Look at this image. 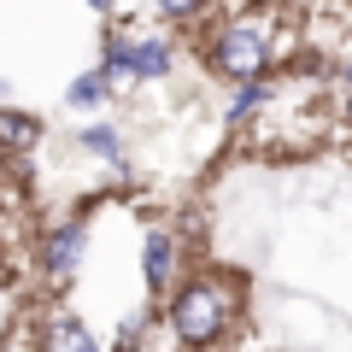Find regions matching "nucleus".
<instances>
[{
    "mask_svg": "<svg viewBox=\"0 0 352 352\" xmlns=\"http://www.w3.org/2000/svg\"><path fill=\"white\" fill-rule=\"evenodd\" d=\"M112 76H106V71H82V76H76V82L71 88H65V106H76V112H88V106H100V100H112Z\"/></svg>",
    "mask_w": 352,
    "mask_h": 352,
    "instance_id": "8",
    "label": "nucleus"
},
{
    "mask_svg": "<svg viewBox=\"0 0 352 352\" xmlns=\"http://www.w3.org/2000/svg\"><path fill=\"white\" fill-rule=\"evenodd\" d=\"M76 147L94 153V159H106V164H124V135H118L112 124H88V129H76Z\"/></svg>",
    "mask_w": 352,
    "mask_h": 352,
    "instance_id": "9",
    "label": "nucleus"
},
{
    "mask_svg": "<svg viewBox=\"0 0 352 352\" xmlns=\"http://www.w3.org/2000/svg\"><path fill=\"white\" fill-rule=\"evenodd\" d=\"M270 94H276V88L264 82V76H252V82H241V94L229 100V118H247V112H258V106L270 100Z\"/></svg>",
    "mask_w": 352,
    "mask_h": 352,
    "instance_id": "10",
    "label": "nucleus"
},
{
    "mask_svg": "<svg viewBox=\"0 0 352 352\" xmlns=\"http://www.w3.org/2000/svg\"><path fill=\"white\" fill-rule=\"evenodd\" d=\"M340 118H346V129H352V88H346V106H340Z\"/></svg>",
    "mask_w": 352,
    "mask_h": 352,
    "instance_id": "12",
    "label": "nucleus"
},
{
    "mask_svg": "<svg viewBox=\"0 0 352 352\" xmlns=\"http://www.w3.org/2000/svg\"><path fill=\"white\" fill-rule=\"evenodd\" d=\"M170 59H176L170 36H129V76L135 82H159L170 71Z\"/></svg>",
    "mask_w": 352,
    "mask_h": 352,
    "instance_id": "5",
    "label": "nucleus"
},
{
    "mask_svg": "<svg viewBox=\"0 0 352 352\" xmlns=\"http://www.w3.org/2000/svg\"><path fill=\"white\" fill-rule=\"evenodd\" d=\"M88 258V223H59L47 229V241H41V270H47V282H71L76 270H82Z\"/></svg>",
    "mask_w": 352,
    "mask_h": 352,
    "instance_id": "3",
    "label": "nucleus"
},
{
    "mask_svg": "<svg viewBox=\"0 0 352 352\" xmlns=\"http://www.w3.org/2000/svg\"><path fill=\"white\" fill-rule=\"evenodd\" d=\"M141 282H147V294H164L176 282V235L170 229H147V241H141Z\"/></svg>",
    "mask_w": 352,
    "mask_h": 352,
    "instance_id": "4",
    "label": "nucleus"
},
{
    "mask_svg": "<svg viewBox=\"0 0 352 352\" xmlns=\"http://www.w3.org/2000/svg\"><path fill=\"white\" fill-rule=\"evenodd\" d=\"M88 6H94V12H112V6H118V0H88Z\"/></svg>",
    "mask_w": 352,
    "mask_h": 352,
    "instance_id": "13",
    "label": "nucleus"
},
{
    "mask_svg": "<svg viewBox=\"0 0 352 352\" xmlns=\"http://www.w3.org/2000/svg\"><path fill=\"white\" fill-rule=\"evenodd\" d=\"M0 182H6V153H0Z\"/></svg>",
    "mask_w": 352,
    "mask_h": 352,
    "instance_id": "15",
    "label": "nucleus"
},
{
    "mask_svg": "<svg viewBox=\"0 0 352 352\" xmlns=\"http://www.w3.org/2000/svg\"><path fill=\"white\" fill-rule=\"evenodd\" d=\"M340 82H346V88H352V59H346V65H340Z\"/></svg>",
    "mask_w": 352,
    "mask_h": 352,
    "instance_id": "14",
    "label": "nucleus"
},
{
    "mask_svg": "<svg viewBox=\"0 0 352 352\" xmlns=\"http://www.w3.org/2000/svg\"><path fill=\"white\" fill-rule=\"evenodd\" d=\"M153 12H159L164 24H194V18L206 12V0H153Z\"/></svg>",
    "mask_w": 352,
    "mask_h": 352,
    "instance_id": "11",
    "label": "nucleus"
},
{
    "mask_svg": "<svg viewBox=\"0 0 352 352\" xmlns=\"http://www.w3.org/2000/svg\"><path fill=\"white\" fill-rule=\"evenodd\" d=\"M41 147V118L36 112H12V106H0V153H36Z\"/></svg>",
    "mask_w": 352,
    "mask_h": 352,
    "instance_id": "7",
    "label": "nucleus"
},
{
    "mask_svg": "<svg viewBox=\"0 0 352 352\" xmlns=\"http://www.w3.org/2000/svg\"><path fill=\"white\" fill-rule=\"evenodd\" d=\"M235 282L229 276H194V282H182L176 288V300H170V335L182 340V346H194V352H206V346H217V340L235 329Z\"/></svg>",
    "mask_w": 352,
    "mask_h": 352,
    "instance_id": "1",
    "label": "nucleus"
},
{
    "mask_svg": "<svg viewBox=\"0 0 352 352\" xmlns=\"http://www.w3.org/2000/svg\"><path fill=\"white\" fill-rule=\"evenodd\" d=\"M6 352H18V346H6Z\"/></svg>",
    "mask_w": 352,
    "mask_h": 352,
    "instance_id": "16",
    "label": "nucleus"
},
{
    "mask_svg": "<svg viewBox=\"0 0 352 352\" xmlns=\"http://www.w3.org/2000/svg\"><path fill=\"white\" fill-rule=\"evenodd\" d=\"M41 346H47V352H100V340L88 335L82 317L59 311V317H47V329H41Z\"/></svg>",
    "mask_w": 352,
    "mask_h": 352,
    "instance_id": "6",
    "label": "nucleus"
},
{
    "mask_svg": "<svg viewBox=\"0 0 352 352\" xmlns=\"http://www.w3.org/2000/svg\"><path fill=\"white\" fill-rule=\"evenodd\" d=\"M282 53V30L270 12H235L223 30L212 36V71L235 76V82H252L276 65Z\"/></svg>",
    "mask_w": 352,
    "mask_h": 352,
    "instance_id": "2",
    "label": "nucleus"
}]
</instances>
